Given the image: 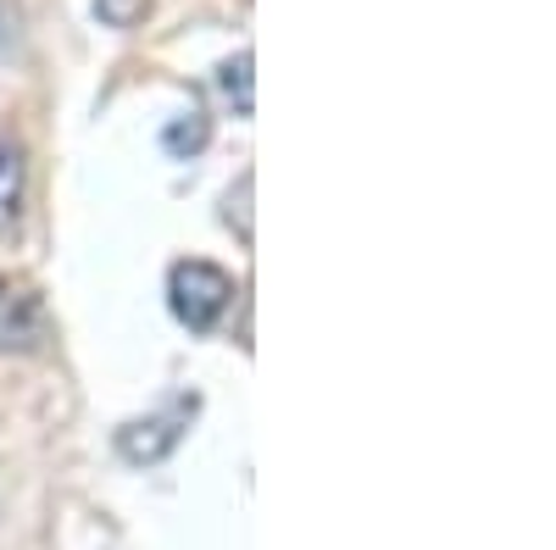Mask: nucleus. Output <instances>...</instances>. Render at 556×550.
Masks as SVG:
<instances>
[{"instance_id": "f257e3e1", "label": "nucleus", "mask_w": 556, "mask_h": 550, "mask_svg": "<svg viewBox=\"0 0 556 550\" xmlns=\"http://www.w3.org/2000/svg\"><path fill=\"white\" fill-rule=\"evenodd\" d=\"M228 300H235V279L212 261H178L167 272V306L190 334H212L223 323Z\"/></svg>"}, {"instance_id": "f03ea898", "label": "nucleus", "mask_w": 556, "mask_h": 550, "mask_svg": "<svg viewBox=\"0 0 556 550\" xmlns=\"http://www.w3.org/2000/svg\"><path fill=\"white\" fill-rule=\"evenodd\" d=\"M45 340H51V311H45L39 290L0 272V350H23L28 356Z\"/></svg>"}, {"instance_id": "7ed1b4c3", "label": "nucleus", "mask_w": 556, "mask_h": 550, "mask_svg": "<svg viewBox=\"0 0 556 550\" xmlns=\"http://www.w3.org/2000/svg\"><path fill=\"white\" fill-rule=\"evenodd\" d=\"M178 418H134L117 429V450L128 456V462H162V456L178 445Z\"/></svg>"}, {"instance_id": "20e7f679", "label": "nucleus", "mask_w": 556, "mask_h": 550, "mask_svg": "<svg viewBox=\"0 0 556 550\" xmlns=\"http://www.w3.org/2000/svg\"><path fill=\"white\" fill-rule=\"evenodd\" d=\"M23 190H28V167L12 140H0V234H12L23 217Z\"/></svg>"}, {"instance_id": "39448f33", "label": "nucleus", "mask_w": 556, "mask_h": 550, "mask_svg": "<svg viewBox=\"0 0 556 550\" xmlns=\"http://www.w3.org/2000/svg\"><path fill=\"white\" fill-rule=\"evenodd\" d=\"M206 140H212V117H206L201 106H190L178 123H167V128H162V145H167L173 156H201V151H206Z\"/></svg>"}, {"instance_id": "423d86ee", "label": "nucleus", "mask_w": 556, "mask_h": 550, "mask_svg": "<svg viewBox=\"0 0 556 550\" xmlns=\"http://www.w3.org/2000/svg\"><path fill=\"white\" fill-rule=\"evenodd\" d=\"M217 84L228 89V101L240 106V117H251V112H256V95H251V51H240L235 62H223Z\"/></svg>"}, {"instance_id": "0eeeda50", "label": "nucleus", "mask_w": 556, "mask_h": 550, "mask_svg": "<svg viewBox=\"0 0 556 550\" xmlns=\"http://www.w3.org/2000/svg\"><path fill=\"white\" fill-rule=\"evenodd\" d=\"M96 17L106 28H139L151 17V0H96Z\"/></svg>"}]
</instances>
